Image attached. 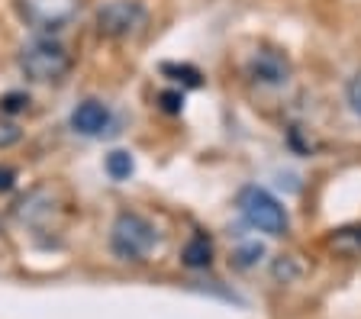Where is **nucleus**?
<instances>
[{"mask_svg": "<svg viewBox=\"0 0 361 319\" xmlns=\"http://www.w3.org/2000/svg\"><path fill=\"white\" fill-rule=\"evenodd\" d=\"M23 20L39 32L65 30L78 13V0H16Z\"/></svg>", "mask_w": 361, "mask_h": 319, "instance_id": "20e7f679", "label": "nucleus"}, {"mask_svg": "<svg viewBox=\"0 0 361 319\" xmlns=\"http://www.w3.org/2000/svg\"><path fill=\"white\" fill-rule=\"evenodd\" d=\"M329 245L338 251V255H345V258H361V223L336 229Z\"/></svg>", "mask_w": 361, "mask_h": 319, "instance_id": "1a4fd4ad", "label": "nucleus"}, {"mask_svg": "<svg viewBox=\"0 0 361 319\" xmlns=\"http://www.w3.org/2000/svg\"><path fill=\"white\" fill-rule=\"evenodd\" d=\"M345 94H348V106H352V113L361 116V71L352 77V81H348V91Z\"/></svg>", "mask_w": 361, "mask_h": 319, "instance_id": "f8f14e48", "label": "nucleus"}, {"mask_svg": "<svg viewBox=\"0 0 361 319\" xmlns=\"http://www.w3.org/2000/svg\"><path fill=\"white\" fill-rule=\"evenodd\" d=\"M20 71L36 84H59L71 71V55L52 36H39L20 52Z\"/></svg>", "mask_w": 361, "mask_h": 319, "instance_id": "f257e3e1", "label": "nucleus"}, {"mask_svg": "<svg viewBox=\"0 0 361 319\" xmlns=\"http://www.w3.org/2000/svg\"><path fill=\"white\" fill-rule=\"evenodd\" d=\"M248 75L252 81L268 84V87H281L290 77V58L281 49H255V55L248 58Z\"/></svg>", "mask_w": 361, "mask_h": 319, "instance_id": "423d86ee", "label": "nucleus"}, {"mask_svg": "<svg viewBox=\"0 0 361 319\" xmlns=\"http://www.w3.org/2000/svg\"><path fill=\"white\" fill-rule=\"evenodd\" d=\"M10 187H13V171L4 168V171H0V190H10Z\"/></svg>", "mask_w": 361, "mask_h": 319, "instance_id": "dca6fc26", "label": "nucleus"}, {"mask_svg": "<svg viewBox=\"0 0 361 319\" xmlns=\"http://www.w3.org/2000/svg\"><path fill=\"white\" fill-rule=\"evenodd\" d=\"M155 242H158V232L145 216H139V213H120L116 216L113 232H110V249L116 258L145 261L149 251L155 249Z\"/></svg>", "mask_w": 361, "mask_h": 319, "instance_id": "f03ea898", "label": "nucleus"}, {"mask_svg": "<svg viewBox=\"0 0 361 319\" xmlns=\"http://www.w3.org/2000/svg\"><path fill=\"white\" fill-rule=\"evenodd\" d=\"M145 20V7L139 0H110L97 10V30L100 36L123 39L129 32H135Z\"/></svg>", "mask_w": 361, "mask_h": 319, "instance_id": "39448f33", "label": "nucleus"}, {"mask_svg": "<svg viewBox=\"0 0 361 319\" xmlns=\"http://www.w3.org/2000/svg\"><path fill=\"white\" fill-rule=\"evenodd\" d=\"M161 110L165 113H180V106H184V97H180V91H168V94H161Z\"/></svg>", "mask_w": 361, "mask_h": 319, "instance_id": "4468645a", "label": "nucleus"}, {"mask_svg": "<svg viewBox=\"0 0 361 319\" xmlns=\"http://www.w3.org/2000/svg\"><path fill=\"white\" fill-rule=\"evenodd\" d=\"M133 171H135V161L129 152L116 149V152L106 155V175H110L113 181H126V177H133Z\"/></svg>", "mask_w": 361, "mask_h": 319, "instance_id": "9d476101", "label": "nucleus"}, {"mask_svg": "<svg viewBox=\"0 0 361 319\" xmlns=\"http://www.w3.org/2000/svg\"><path fill=\"white\" fill-rule=\"evenodd\" d=\"M110 106L100 104V100H81L71 110V130L81 132V136H104L110 130Z\"/></svg>", "mask_w": 361, "mask_h": 319, "instance_id": "0eeeda50", "label": "nucleus"}, {"mask_svg": "<svg viewBox=\"0 0 361 319\" xmlns=\"http://www.w3.org/2000/svg\"><path fill=\"white\" fill-rule=\"evenodd\" d=\"M255 258H262V245H245V249L235 255V265L248 268V265H255Z\"/></svg>", "mask_w": 361, "mask_h": 319, "instance_id": "2eb2a0df", "label": "nucleus"}, {"mask_svg": "<svg viewBox=\"0 0 361 319\" xmlns=\"http://www.w3.org/2000/svg\"><path fill=\"white\" fill-rule=\"evenodd\" d=\"M0 106H4L7 113H20V110L30 106V97H26V94H7V97L0 100Z\"/></svg>", "mask_w": 361, "mask_h": 319, "instance_id": "ddd939ff", "label": "nucleus"}, {"mask_svg": "<svg viewBox=\"0 0 361 319\" xmlns=\"http://www.w3.org/2000/svg\"><path fill=\"white\" fill-rule=\"evenodd\" d=\"M180 261L188 268H207L213 261V242L210 236H203V232H197L194 239H190L188 245H184V251H180Z\"/></svg>", "mask_w": 361, "mask_h": 319, "instance_id": "6e6552de", "label": "nucleus"}, {"mask_svg": "<svg viewBox=\"0 0 361 319\" xmlns=\"http://www.w3.org/2000/svg\"><path fill=\"white\" fill-rule=\"evenodd\" d=\"M161 75L171 77L174 84H184V87H200L203 77L194 65H161Z\"/></svg>", "mask_w": 361, "mask_h": 319, "instance_id": "9b49d317", "label": "nucleus"}, {"mask_svg": "<svg viewBox=\"0 0 361 319\" xmlns=\"http://www.w3.org/2000/svg\"><path fill=\"white\" fill-rule=\"evenodd\" d=\"M239 210L248 220V226L264 232V236H284L290 229V216L281 206L278 197H271L264 187H242L239 190Z\"/></svg>", "mask_w": 361, "mask_h": 319, "instance_id": "7ed1b4c3", "label": "nucleus"}]
</instances>
